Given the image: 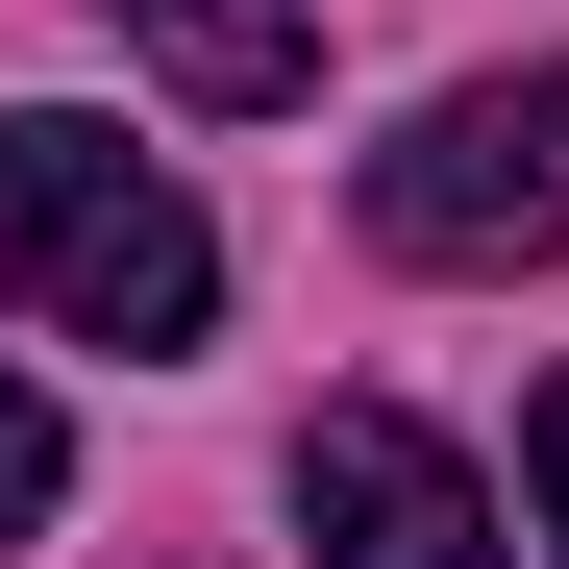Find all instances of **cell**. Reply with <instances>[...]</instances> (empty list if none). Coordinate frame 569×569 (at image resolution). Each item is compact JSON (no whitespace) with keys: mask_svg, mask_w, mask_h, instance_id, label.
<instances>
[{"mask_svg":"<svg viewBox=\"0 0 569 569\" xmlns=\"http://www.w3.org/2000/svg\"><path fill=\"white\" fill-rule=\"evenodd\" d=\"M0 298L74 322V347H199L223 322V248L173 173H124L100 124H0Z\"/></svg>","mask_w":569,"mask_h":569,"instance_id":"6da1fadb","label":"cell"},{"mask_svg":"<svg viewBox=\"0 0 569 569\" xmlns=\"http://www.w3.org/2000/svg\"><path fill=\"white\" fill-rule=\"evenodd\" d=\"M371 248L397 272H545L569 248V74H470L371 149Z\"/></svg>","mask_w":569,"mask_h":569,"instance_id":"7a4b0ae2","label":"cell"},{"mask_svg":"<svg viewBox=\"0 0 569 569\" xmlns=\"http://www.w3.org/2000/svg\"><path fill=\"white\" fill-rule=\"evenodd\" d=\"M298 520H322V569H496V496H470L397 397H322L298 421Z\"/></svg>","mask_w":569,"mask_h":569,"instance_id":"3957f363","label":"cell"},{"mask_svg":"<svg viewBox=\"0 0 569 569\" xmlns=\"http://www.w3.org/2000/svg\"><path fill=\"white\" fill-rule=\"evenodd\" d=\"M124 50L173 74V100H223V124H272L322 74V0H124Z\"/></svg>","mask_w":569,"mask_h":569,"instance_id":"277c9868","label":"cell"},{"mask_svg":"<svg viewBox=\"0 0 569 569\" xmlns=\"http://www.w3.org/2000/svg\"><path fill=\"white\" fill-rule=\"evenodd\" d=\"M50 496H74V446H50V397H26V371H0V545H26Z\"/></svg>","mask_w":569,"mask_h":569,"instance_id":"5b68a950","label":"cell"},{"mask_svg":"<svg viewBox=\"0 0 569 569\" xmlns=\"http://www.w3.org/2000/svg\"><path fill=\"white\" fill-rule=\"evenodd\" d=\"M520 470H545V545H569V371H545V421H520Z\"/></svg>","mask_w":569,"mask_h":569,"instance_id":"8992f818","label":"cell"}]
</instances>
